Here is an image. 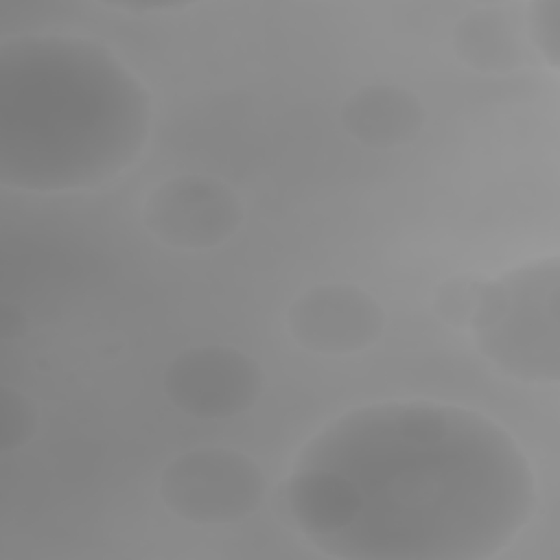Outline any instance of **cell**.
I'll return each instance as SVG.
<instances>
[{
  "label": "cell",
  "mask_w": 560,
  "mask_h": 560,
  "mask_svg": "<svg viewBox=\"0 0 560 560\" xmlns=\"http://www.w3.org/2000/svg\"><path fill=\"white\" fill-rule=\"evenodd\" d=\"M295 464L332 472L346 525L319 549L341 560H486L534 516L525 451L481 411L435 400L354 407L322 427Z\"/></svg>",
  "instance_id": "6da1fadb"
},
{
  "label": "cell",
  "mask_w": 560,
  "mask_h": 560,
  "mask_svg": "<svg viewBox=\"0 0 560 560\" xmlns=\"http://www.w3.org/2000/svg\"><path fill=\"white\" fill-rule=\"evenodd\" d=\"M153 125L147 85L107 46L63 33L0 44V184L77 192L125 173Z\"/></svg>",
  "instance_id": "7a4b0ae2"
},
{
  "label": "cell",
  "mask_w": 560,
  "mask_h": 560,
  "mask_svg": "<svg viewBox=\"0 0 560 560\" xmlns=\"http://www.w3.org/2000/svg\"><path fill=\"white\" fill-rule=\"evenodd\" d=\"M560 258L540 256L481 280L468 322L479 354L527 385L560 381Z\"/></svg>",
  "instance_id": "3957f363"
},
{
  "label": "cell",
  "mask_w": 560,
  "mask_h": 560,
  "mask_svg": "<svg viewBox=\"0 0 560 560\" xmlns=\"http://www.w3.org/2000/svg\"><path fill=\"white\" fill-rule=\"evenodd\" d=\"M262 468L243 451L197 446L173 457L160 472L158 497L190 525H234L265 501Z\"/></svg>",
  "instance_id": "277c9868"
},
{
  "label": "cell",
  "mask_w": 560,
  "mask_h": 560,
  "mask_svg": "<svg viewBox=\"0 0 560 560\" xmlns=\"http://www.w3.org/2000/svg\"><path fill=\"white\" fill-rule=\"evenodd\" d=\"M147 232L162 245L203 252L228 243L245 223L238 192L214 175H175L149 190L140 210Z\"/></svg>",
  "instance_id": "5b68a950"
},
{
  "label": "cell",
  "mask_w": 560,
  "mask_h": 560,
  "mask_svg": "<svg viewBox=\"0 0 560 560\" xmlns=\"http://www.w3.org/2000/svg\"><path fill=\"white\" fill-rule=\"evenodd\" d=\"M168 402L197 420H230L249 411L265 389V372L247 352L206 343L175 354L162 374Z\"/></svg>",
  "instance_id": "8992f818"
},
{
  "label": "cell",
  "mask_w": 560,
  "mask_h": 560,
  "mask_svg": "<svg viewBox=\"0 0 560 560\" xmlns=\"http://www.w3.org/2000/svg\"><path fill=\"white\" fill-rule=\"evenodd\" d=\"M385 324L378 300L350 282L308 287L287 308L291 339L322 357H348L372 348L383 337Z\"/></svg>",
  "instance_id": "52a82bcc"
},
{
  "label": "cell",
  "mask_w": 560,
  "mask_h": 560,
  "mask_svg": "<svg viewBox=\"0 0 560 560\" xmlns=\"http://www.w3.org/2000/svg\"><path fill=\"white\" fill-rule=\"evenodd\" d=\"M339 120L357 144L396 149L416 140L427 112L411 90L394 83H370L357 88L343 101Z\"/></svg>",
  "instance_id": "ba28073f"
},
{
  "label": "cell",
  "mask_w": 560,
  "mask_h": 560,
  "mask_svg": "<svg viewBox=\"0 0 560 560\" xmlns=\"http://www.w3.org/2000/svg\"><path fill=\"white\" fill-rule=\"evenodd\" d=\"M455 57L481 74H508L529 61L523 4H479L453 28Z\"/></svg>",
  "instance_id": "9c48e42d"
},
{
  "label": "cell",
  "mask_w": 560,
  "mask_h": 560,
  "mask_svg": "<svg viewBox=\"0 0 560 560\" xmlns=\"http://www.w3.org/2000/svg\"><path fill=\"white\" fill-rule=\"evenodd\" d=\"M523 31L527 44L551 72L560 66V0H532L523 4Z\"/></svg>",
  "instance_id": "30bf717a"
},
{
  "label": "cell",
  "mask_w": 560,
  "mask_h": 560,
  "mask_svg": "<svg viewBox=\"0 0 560 560\" xmlns=\"http://www.w3.org/2000/svg\"><path fill=\"white\" fill-rule=\"evenodd\" d=\"M37 405L20 389L4 385L0 389V451L24 448L37 433Z\"/></svg>",
  "instance_id": "8fae6325"
},
{
  "label": "cell",
  "mask_w": 560,
  "mask_h": 560,
  "mask_svg": "<svg viewBox=\"0 0 560 560\" xmlns=\"http://www.w3.org/2000/svg\"><path fill=\"white\" fill-rule=\"evenodd\" d=\"M477 278H451L435 291V313L457 328H468L477 291H479Z\"/></svg>",
  "instance_id": "7c38bea8"
},
{
  "label": "cell",
  "mask_w": 560,
  "mask_h": 560,
  "mask_svg": "<svg viewBox=\"0 0 560 560\" xmlns=\"http://www.w3.org/2000/svg\"><path fill=\"white\" fill-rule=\"evenodd\" d=\"M26 332V317L18 306L2 304L0 308V335L2 339H18Z\"/></svg>",
  "instance_id": "4fadbf2b"
}]
</instances>
